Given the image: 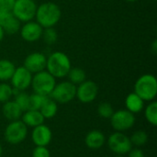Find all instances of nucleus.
<instances>
[{"mask_svg": "<svg viewBox=\"0 0 157 157\" xmlns=\"http://www.w3.org/2000/svg\"><path fill=\"white\" fill-rule=\"evenodd\" d=\"M62 10L60 6L52 2H46L37 6L35 17L43 29L53 28L61 19Z\"/></svg>", "mask_w": 157, "mask_h": 157, "instance_id": "nucleus-1", "label": "nucleus"}, {"mask_svg": "<svg viewBox=\"0 0 157 157\" xmlns=\"http://www.w3.org/2000/svg\"><path fill=\"white\" fill-rule=\"evenodd\" d=\"M71 68L69 57L62 52H54L47 58L46 69L54 78L67 76Z\"/></svg>", "mask_w": 157, "mask_h": 157, "instance_id": "nucleus-2", "label": "nucleus"}, {"mask_svg": "<svg viewBox=\"0 0 157 157\" xmlns=\"http://www.w3.org/2000/svg\"><path fill=\"white\" fill-rule=\"evenodd\" d=\"M134 93L144 101H153L157 95V80L155 75L145 74L140 76L134 85Z\"/></svg>", "mask_w": 157, "mask_h": 157, "instance_id": "nucleus-3", "label": "nucleus"}, {"mask_svg": "<svg viewBox=\"0 0 157 157\" xmlns=\"http://www.w3.org/2000/svg\"><path fill=\"white\" fill-rule=\"evenodd\" d=\"M56 85L55 78L48 71H40L34 74L31 80V85L34 93L41 96H50Z\"/></svg>", "mask_w": 157, "mask_h": 157, "instance_id": "nucleus-4", "label": "nucleus"}, {"mask_svg": "<svg viewBox=\"0 0 157 157\" xmlns=\"http://www.w3.org/2000/svg\"><path fill=\"white\" fill-rule=\"evenodd\" d=\"M37 6L34 0H16L11 13L20 22H29L35 17Z\"/></svg>", "mask_w": 157, "mask_h": 157, "instance_id": "nucleus-5", "label": "nucleus"}, {"mask_svg": "<svg viewBox=\"0 0 157 157\" xmlns=\"http://www.w3.org/2000/svg\"><path fill=\"white\" fill-rule=\"evenodd\" d=\"M50 96L55 102L68 103L76 97V86L69 81L61 82L55 85Z\"/></svg>", "mask_w": 157, "mask_h": 157, "instance_id": "nucleus-6", "label": "nucleus"}, {"mask_svg": "<svg viewBox=\"0 0 157 157\" xmlns=\"http://www.w3.org/2000/svg\"><path fill=\"white\" fill-rule=\"evenodd\" d=\"M28 134V127L22 121H11L6 128V141L11 144H18L23 142Z\"/></svg>", "mask_w": 157, "mask_h": 157, "instance_id": "nucleus-7", "label": "nucleus"}, {"mask_svg": "<svg viewBox=\"0 0 157 157\" xmlns=\"http://www.w3.org/2000/svg\"><path fill=\"white\" fill-rule=\"evenodd\" d=\"M109 148L115 154L122 155L128 154L132 149V144L128 136L121 132H116L112 133L108 140Z\"/></svg>", "mask_w": 157, "mask_h": 157, "instance_id": "nucleus-8", "label": "nucleus"}, {"mask_svg": "<svg viewBox=\"0 0 157 157\" xmlns=\"http://www.w3.org/2000/svg\"><path fill=\"white\" fill-rule=\"evenodd\" d=\"M110 123L113 129L117 132H124L131 129L135 123L134 114L127 109L114 111L110 118Z\"/></svg>", "mask_w": 157, "mask_h": 157, "instance_id": "nucleus-9", "label": "nucleus"}, {"mask_svg": "<svg viewBox=\"0 0 157 157\" xmlns=\"http://www.w3.org/2000/svg\"><path fill=\"white\" fill-rule=\"evenodd\" d=\"M98 94V85L91 80H85L76 87V97L82 103L94 101Z\"/></svg>", "mask_w": 157, "mask_h": 157, "instance_id": "nucleus-10", "label": "nucleus"}, {"mask_svg": "<svg viewBox=\"0 0 157 157\" xmlns=\"http://www.w3.org/2000/svg\"><path fill=\"white\" fill-rule=\"evenodd\" d=\"M11 86L18 91H24L31 85L32 74L24 66L16 67L11 77Z\"/></svg>", "mask_w": 157, "mask_h": 157, "instance_id": "nucleus-11", "label": "nucleus"}, {"mask_svg": "<svg viewBox=\"0 0 157 157\" xmlns=\"http://www.w3.org/2000/svg\"><path fill=\"white\" fill-rule=\"evenodd\" d=\"M46 63H47V57L45 56L44 53L34 52L29 54L25 58L23 66L27 70H29L31 74H36L45 70Z\"/></svg>", "mask_w": 157, "mask_h": 157, "instance_id": "nucleus-12", "label": "nucleus"}, {"mask_svg": "<svg viewBox=\"0 0 157 157\" xmlns=\"http://www.w3.org/2000/svg\"><path fill=\"white\" fill-rule=\"evenodd\" d=\"M20 36L28 42H34L41 38L43 28L36 21L25 22V24L20 27Z\"/></svg>", "mask_w": 157, "mask_h": 157, "instance_id": "nucleus-13", "label": "nucleus"}, {"mask_svg": "<svg viewBox=\"0 0 157 157\" xmlns=\"http://www.w3.org/2000/svg\"><path fill=\"white\" fill-rule=\"evenodd\" d=\"M52 131L44 124L35 127L32 131L31 139L36 146H47L52 141Z\"/></svg>", "mask_w": 157, "mask_h": 157, "instance_id": "nucleus-14", "label": "nucleus"}, {"mask_svg": "<svg viewBox=\"0 0 157 157\" xmlns=\"http://www.w3.org/2000/svg\"><path fill=\"white\" fill-rule=\"evenodd\" d=\"M105 136L100 131L93 130L86 134L85 143L88 148L95 150L102 147L105 144Z\"/></svg>", "mask_w": 157, "mask_h": 157, "instance_id": "nucleus-15", "label": "nucleus"}, {"mask_svg": "<svg viewBox=\"0 0 157 157\" xmlns=\"http://www.w3.org/2000/svg\"><path fill=\"white\" fill-rule=\"evenodd\" d=\"M2 111H3L4 116L10 121H17L22 116V113H23L19 106L14 100L13 101L8 100L5 102L2 108Z\"/></svg>", "mask_w": 157, "mask_h": 157, "instance_id": "nucleus-16", "label": "nucleus"}, {"mask_svg": "<svg viewBox=\"0 0 157 157\" xmlns=\"http://www.w3.org/2000/svg\"><path fill=\"white\" fill-rule=\"evenodd\" d=\"M44 117L41 115L40 110H26L22 115V121L28 127H37L44 122Z\"/></svg>", "mask_w": 157, "mask_h": 157, "instance_id": "nucleus-17", "label": "nucleus"}, {"mask_svg": "<svg viewBox=\"0 0 157 157\" xmlns=\"http://www.w3.org/2000/svg\"><path fill=\"white\" fill-rule=\"evenodd\" d=\"M125 106L127 110H129L132 114H135L143 110L144 107V101L133 92L127 96L125 99Z\"/></svg>", "mask_w": 157, "mask_h": 157, "instance_id": "nucleus-18", "label": "nucleus"}, {"mask_svg": "<svg viewBox=\"0 0 157 157\" xmlns=\"http://www.w3.org/2000/svg\"><path fill=\"white\" fill-rule=\"evenodd\" d=\"M39 110L44 117V119H52L56 115L58 107L56 102L52 98L46 97Z\"/></svg>", "mask_w": 157, "mask_h": 157, "instance_id": "nucleus-19", "label": "nucleus"}, {"mask_svg": "<svg viewBox=\"0 0 157 157\" xmlns=\"http://www.w3.org/2000/svg\"><path fill=\"white\" fill-rule=\"evenodd\" d=\"M16 69L15 64L6 59L0 60V81L10 80L14 71Z\"/></svg>", "mask_w": 157, "mask_h": 157, "instance_id": "nucleus-20", "label": "nucleus"}, {"mask_svg": "<svg viewBox=\"0 0 157 157\" xmlns=\"http://www.w3.org/2000/svg\"><path fill=\"white\" fill-rule=\"evenodd\" d=\"M2 28L5 33L11 34V35L16 34L20 29V21L17 19L13 16V14H11L9 17L6 20V22L2 25Z\"/></svg>", "mask_w": 157, "mask_h": 157, "instance_id": "nucleus-21", "label": "nucleus"}, {"mask_svg": "<svg viewBox=\"0 0 157 157\" xmlns=\"http://www.w3.org/2000/svg\"><path fill=\"white\" fill-rule=\"evenodd\" d=\"M68 78H69V82H71L74 85H80L81 83H83L86 78V72L79 68V67H75V68H71L68 75H67Z\"/></svg>", "mask_w": 157, "mask_h": 157, "instance_id": "nucleus-22", "label": "nucleus"}, {"mask_svg": "<svg viewBox=\"0 0 157 157\" xmlns=\"http://www.w3.org/2000/svg\"><path fill=\"white\" fill-rule=\"evenodd\" d=\"M144 115L145 118L147 120V121L154 125H157V102L156 101H152L145 109L144 111Z\"/></svg>", "mask_w": 157, "mask_h": 157, "instance_id": "nucleus-23", "label": "nucleus"}, {"mask_svg": "<svg viewBox=\"0 0 157 157\" xmlns=\"http://www.w3.org/2000/svg\"><path fill=\"white\" fill-rule=\"evenodd\" d=\"M130 140H131L132 144L141 147V146H144L146 144V143L148 141V135L144 131H137L132 135Z\"/></svg>", "mask_w": 157, "mask_h": 157, "instance_id": "nucleus-24", "label": "nucleus"}, {"mask_svg": "<svg viewBox=\"0 0 157 157\" xmlns=\"http://www.w3.org/2000/svg\"><path fill=\"white\" fill-rule=\"evenodd\" d=\"M21 109V110L24 112L26 110H29V95L23 91H19L15 95V100H14Z\"/></svg>", "mask_w": 157, "mask_h": 157, "instance_id": "nucleus-25", "label": "nucleus"}, {"mask_svg": "<svg viewBox=\"0 0 157 157\" xmlns=\"http://www.w3.org/2000/svg\"><path fill=\"white\" fill-rule=\"evenodd\" d=\"M41 38L43 39L44 42L48 45H52L57 41L58 34L53 28H46L42 31Z\"/></svg>", "mask_w": 157, "mask_h": 157, "instance_id": "nucleus-26", "label": "nucleus"}, {"mask_svg": "<svg viewBox=\"0 0 157 157\" xmlns=\"http://www.w3.org/2000/svg\"><path fill=\"white\" fill-rule=\"evenodd\" d=\"M46 96H41L39 94H32L29 95V110H39L43 100L45 99Z\"/></svg>", "mask_w": 157, "mask_h": 157, "instance_id": "nucleus-27", "label": "nucleus"}, {"mask_svg": "<svg viewBox=\"0 0 157 157\" xmlns=\"http://www.w3.org/2000/svg\"><path fill=\"white\" fill-rule=\"evenodd\" d=\"M12 96H13V87L6 83L0 84V102L5 103L10 100Z\"/></svg>", "mask_w": 157, "mask_h": 157, "instance_id": "nucleus-28", "label": "nucleus"}, {"mask_svg": "<svg viewBox=\"0 0 157 157\" xmlns=\"http://www.w3.org/2000/svg\"><path fill=\"white\" fill-rule=\"evenodd\" d=\"M98 113L100 117L104 118V119H110L111 116L114 113V109L112 108V106L108 103V102H103L101 103L98 108Z\"/></svg>", "mask_w": 157, "mask_h": 157, "instance_id": "nucleus-29", "label": "nucleus"}, {"mask_svg": "<svg viewBox=\"0 0 157 157\" xmlns=\"http://www.w3.org/2000/svg\"><path fill=\"white\" fill-rule=\"evenodd\" d=\"M32 157H51V155L46 146H36L32 152Z\"/></svg>", "mask_w": 157, "mask_h": 157, "instance_id": "nucleus-30", "label": "nucleus"}, {"mask_svg": "<svg viewBox=\"0 0 157 157\" xmlns=\"http://www.w3.org/2000/svg\"><path fill=\"white\" fill-rule=\"evenodd\" d=\"M16 0H0V9L11 12Z\"/></svg>", "mask_w": 157, "mask_h": 157, "instance_id": "nucleus-31", "label": "nucleus"}, {"mask_svg": "<svg viewBox=\"0 0 157 157\" xmlns=\"http://www.w3.org/2000/svg\"><path fill=\"white\" fill-rule=\"evenodd\" d=\"M129 157H145V155L141 149L134 148L129 152Z\"/></svg>", "mask_w": 157, "mask_h": 157, "instance_id": "nucleus-32", "label": "nucleus"}, {"mask_svg": "<svg viewBox=\"0 0 157 157\" xmlns=\"http://www.w3.org/2000/svg\"><path fill=\"white\" fill-rule=\"evenodd\" d=\"M11 12H7V11H4L0 9V26L2 27V25L6 22V20L9 17V16L11 15Z\"/></svg>", "mask_w": 157, "mask_h": 157, "instance_id": "nucleus-33", "label": "nucleus"}, {"mask_svg": "<svg viewBox=\"0 0 157 157\" xmlns=\"http://www.w3.org/2000/svg\"><path fill=\"white\" fill-rule=\"evenodd\" d=\"M151 50L154 53H156L157 52V40H155L152 43V46H151Z\"/></svg>", "mask_w": 157, "mask_h": 157, "instance_id": "nucleus-34", "label": "nucleus"}, {"mask_svg": "<svg viewBox=\"0 0 157 157\" xmlns=\"http://www.w3.org/2000/svg\"><path fill=\"white\" fill-rule=\"evenodd\" d=\"M4 36H5V32H4V29H3V28L0 26V42L3 40V39H4Z\"/></svg>", "mask_w": 157, "mask_h": 157, "instance_id": "nucleus-35", "label": "nucleus"}, {"mask_svg": "<svg viewBox=\"0 0 157 157\" xmlns=\"http://www.w3.org/2000/svg\"><path fill=\"white\" fill-rule=\"evenodd\" d=\"M2 153H3V148H2V145L0 144V156L2 155Z\"/></svg>", "mask_w": 157, "mask_h": 157, "instance_id": "nucleus-36", "label": "nucleus"}, {"mask_svg": "<svg viewBox=\"0 0 157 157\" xmlns=\"http://www.w3.org/2000/svg\"><path fill=\"white\" fill-rule=\"evenodd\" d=\"M125 1L130 2V3H133V2H136V1H138V0H125Z\"/></svg>", "mask_w": 157, "mask_h": 157, "instance_id": "nucleus-37", "label": "nucleus"}, {"mask_svg": "<svg viewBox=\"0 0 157 157\" xmlns=\"http://www.w3.org/2000/svg\"><path fill=\"white\" fill-rule=\"evenodd\" d=\"M116 157H123V156H121V155H118V156H116Z\"/></svg>", "mask_w": 157, "mask_h": 157, "instance_id": "nucleus-38", "label": "nucleus"}]
</instances>
